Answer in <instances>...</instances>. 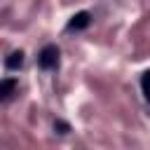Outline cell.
I'll list each match as a JSON object with an SVG mask.
<instances>
[{"label": "cell", "mask_w": 150, "mask_h": 150, "mask_svg": "<svg viewBox=\"0 0 150 150\" xmlns=\"http://www.w3.org/2000/svg\"><path fill=\"white\" fill-rule=\"evenodd\" d=\"M59 47L56 45H47V47H42L40 49V54H38V66L42 68V70H56L59 68Z\"/></svg>", "instance_id": "obj_1"}, {"label": "cell", "mask_w": 150, "mask_h": 150, "mask_svg": "<svg viewBox=\"0 0 150 150\" xmlns=\"http://www.w3.org/2000/svg\"><path fill=\"white\" fill-rule=\"evenodd\" d=\"M89 23H91V14H89V12H77V14H73L70 21L66 23V30H68V33H73V30H84Z\"/></svg>", "instance_id": "obj_2"}, {"label": "cell", "mask_w": 150, "mask_h": 150, "mask_svg": "<svg viewBox=\"0 0 150 150\" xmlns=\"http://www.w3.org/2000/svg\"><path fill=\"white\" fill-rule=\"evenodd\" d=\"M21 66H23V52H21V49L12 52V54L5 59V68H7V70H19Z\"/></svg>", "instance_id": "obj_3"}, {"label": "cell", "mask_w": 150, "mask_h": 150, "mask_svg": "<svg viewBox=\"0 0 150 150\" xmlns=\"http://www.w3.org/2000/svg\"><path fill=\"white\" fill-rule=\"evenodd\" d=\"M14 87H16V82H14L12 77H5V80H2V87H0V98L7 101V98L12 96V91H14Z\"/></svg>", "instance_id": "obj_4"}, {"label": "cell", "mask_w": 150, "mask_h": 150, "mask_svg": "<svg viewBox=\"0 0 150 150\" xmlns=\"http://www.w3.org/2000/svg\"><path fill=\"white\" fill-rule=\"evenodd\" d=\"M141 91H143V98L150 103V70H145L141 75Z\"/></svg>", "instance_id": "obj_5"}, {"label": "cell", "mask_w": 150, "mask_h": 150, "mask_svg": "<svg viewBox=\"0 0 150 150\" xmlns=\"http://www.w3.org/2000/svg\"><path fill=\"white\" fill-rule=\"evenodd\" d=\"M54 129H61L59 134H66V131H68V124H66V122H56V124H54Z\"/></svg>", "instance_id": "obj_6"}]
</instances>
